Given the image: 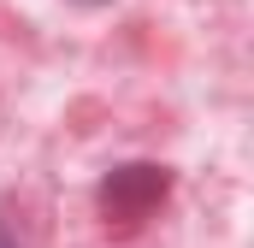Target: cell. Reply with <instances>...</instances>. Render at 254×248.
<instances>
[{
  "mask_svg": "<svg viewBox=\"0 0 254 248\" xmlns=\"http://www.w3.org/2000/svg\"><path fill=\"white\" fill-rule=\"evenodd\" d=\"M160 195H166V172H154V166H125V172L107 184V207H113L119 219H136V213H148Z\"/></svg>",
  "mask_w": 254,
  "mask_h": 248,
  "instance_id": "1",
  "label": "cell"
},
{
  "mask_svg": "<svg viewBox=\"0 0 254 248\" xmlns=\"http://www.w3.org/2000/svg\"><path fill=\"white\" fill-rule=\"evenodd\" d=\"M0 248H30V243H24V237H18V231H12V225L0 219Z\"/></svg>",
  "mask_w": 254,
  "mask_h": 248,
  "instance_id": "2",
  "label": "cell"
}]
</instances>
